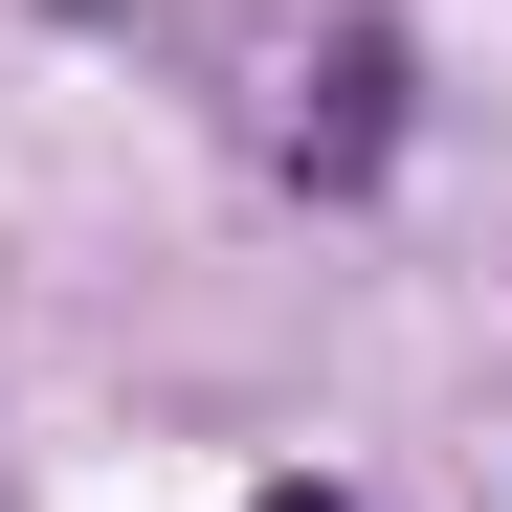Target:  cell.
<instances>
[{"instance_id":"1","label":"cell","mask_w":512,"mask_h":512,"mask_svg":"<svg viewBox=\"0 0 512 512\" xmlns=\"http://www.w3.org/2000/svg\"><path fill=\"white\" fill-rule=\"evenodd\" d=\"M379 134H401V45L334 23V67L290 90V179H379Z\"/></svg>"},{"instance_id":"2","label":"cell","mask_w":512,"mask_h":512,"mask_svg":"<svg viewBox=\"0 0 512 512\" xmlns=\"http://www.w3.org/2000/svg\"><path fill=\"white\" fill-rule=\"evenodd\" d=\"M268 512H334V490H268Z\"/></svg>"}]
</instances>
